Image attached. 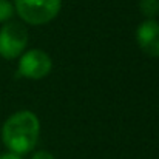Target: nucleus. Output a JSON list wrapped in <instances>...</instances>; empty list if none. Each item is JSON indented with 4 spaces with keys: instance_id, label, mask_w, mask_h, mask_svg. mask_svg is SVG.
Listing matches in <instances>:
<instances>
[{
    "instance_id": "1",
    "label": "nucleus",
    "mask_w": 159,
    "mask_h": 159,
    "mask_svg": "<svg viewBox=\"0 0 159 159\" xmlns=\"http://www.w3.org/2000/svg\"><path fill=\"white\" fill-rule=\"evenodd\" d=\"M40 136V120L36 113L20 110L11 114L2 127V141L5 147L19 156L30 153Z\"/></svg>"
},
{
    "instance_id": "2",
    "label": "nucleus",
    "mask_w": 159,
    "mask_h": 159,
    "mask_svg": "<svg viewBox=\"0 0 159 159\" xmlns=\"http://www.w3.org/2000/svg\"><path fill=\"white\" fill-rule=\"evenodd\" d=\"M62 9V0H14V11L22 22L40 26L54 20Z\"/></svg>"
},
{
    "instance_id": "3",
    "label": "nucleus",
    "mask_w": 159,
    "mask_h": 159,
    "mask_svg": "<svg viewBox=\"0 0 159 159\" xmlns=\"http://www.w3.org/2000/svg\"><path fill=\"white\" fill-rule=\"evenodd\" d=\"M28 47V30L19 22H6L0 28V56L12 60L20 57Z\"/></svg>"
},
{
    "instance_id": "4",
    "label": "nucleus",
    "mask_w": 159,
    "mask_h": 159,
    "mask_svg": "<svg viewBox=\"0 0 159 159\" xmlns=\"http://www.w3.org/2000/svg\"><path fill=\"white\" fill-rule=\"evenodd\" d=\"M53 70V60L50 54L43 50L33 48L26 50L19 57L17 71L22 77L30 80H40L45 79Z\"/></svg>"
},
{
    "instance_id": "5",
    "label": "nucleus",
    "mask_w": 159,
    "mask_h": 159,
    "mask_svg": "<svg viewBox=\"0 0 159 159\" xmlns=\"http://www.w3.org/2000/svg\"><path fill=\"white\" fill-rule=\"evenodd\" d=\"M136 40L139 48L150 57H159V22L147 19L139 23L136 30Z\"/></svg>"
},
{
    "instance_id": "6",
    "label": "nucleus",
    "mask_w": 159,
    "mask_h": 159,
    "mask_svg": "<svg viewBox=\"0 0 159 159\" xmlns=\"http://www.w3.org/2000/svg\"><path fill=\"white\" fill-rule=\"evenodd\" d=\"M139 11L147 19H155L159 14V0H139Z\"/></svg>"
},
{
    "instance_id": "7",
    "label": "nucleus",
    "mask_w": 159,
    "mask_h": 159,
    "mask_svg": "<svg viewBox=\"0 0 159 159\" xmlns=\"http://www.w3.org/2000/svg\"><path fill=\"white\" fill-rule=\"evenodd\" d=\"M14 12V5L9 0H0V23L9 22Z\"/></svg>"
},
{
    "instance_id": "8",
    "label": "nucleus",
    "mask_w": 159,
    "mask_h": 159,
    "mask_svg": "<svg viewBox=\"0 0 159 159\" xmlns=\"http://www.w3.org/2000/svg\"><path fill=\"white\" fill-rule=\"evenodd\" d=\"M31 159H56L50 153V152H47V150H39V152H36L33 156H31Z\"/></svg>"
},
{
    "instance_id": "9",
    "label": "nucleus",
    "mask_w": 159,
    "mask_h": 159,
    "mask_svg": "<svg viewBox=\"0 0 159 159\" xmlns=\"http://www.w3.org/2000/svg\"><path fill=\"white\" fill-rule=\"evenodd\" d=\"M0 159H22V156H19V155H16V153H11V152H8V153H3V155H0Z\"/></svg>"
}]
</instances>
